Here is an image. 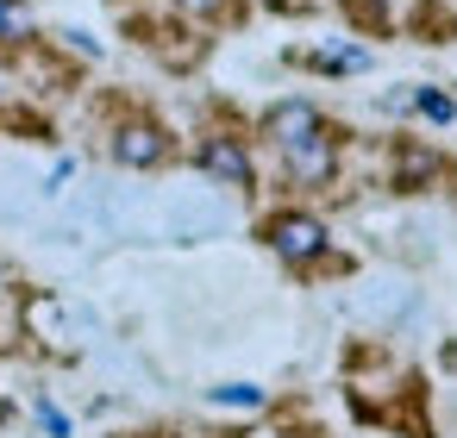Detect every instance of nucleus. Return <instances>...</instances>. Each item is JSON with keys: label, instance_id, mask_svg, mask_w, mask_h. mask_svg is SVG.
Segmentation results:
<instances>
[{"label": "nucleus", "instance_id": "obj_9", "mask_svg": "<svg viewBox=\"0 0 457 438\" xmlns=\"http://www.w3.org/2000/svg\"><path fill=\"white\" fill-rule=\"evenodd\" d=\"M413 107H420L426 120H438V126H445V120H457V107H451L445 95H413Z\"/></svg>", "mask_w": 457, "mask_h": 438}, {"label": "nucleus", "instance_id": "obj_8", "mask_svg": "<svg viewBox=\"0 0 457 438\" xmlns=\"http://www.w3.org/2000/svg\"><path fill=\"white\" fill-rule=\"evenodd\" d=\"M213 401H220V407H263V388H251V382H226V388H213Z\"/></svg>", "mask_w": 457, "mask_h": 438}, {"label": "nucleus", "instance_id": "obj_7", "mask_svg": "<svg viewBox=\"0 0 457 438\" xmlns=\"http://www.w3.org/2000/svg\"><path fill=\"white\" fill-rule=\"evenodd\" d=\"M370 63V51H313V70H332V76H345V70H363Z\"/></svg>", "mask_w": 457, "mask_h": 438}, {"label": "nucleus", "instance_id": "obj_1", "mask_svg": "<svg viewBox=\"0 0 457 438\" xmlns=\"http://www.w3.org/2000/svg\"><path fill=\"white\" fill-rule=\"evenodd\" d=\"M263 238H270V251H276L282 263H313V257L326 251V226H320L313 213H276V219L263 226Z\"/></svg>", "mask_w": 457, "mask_h": 438}, {"label": "nucleus", "instance_id": "obj_3", "mask_svg": "<svg viewBox=\"0 0 457 438\" xmlns=\"http://www.w3.org/2000/svg\"><path fill=\"white\" fill-rule=\"evenodd\" d=\"M113 157H120L126 169H157V163L170 157V145H163V132H157L151 120H132V126H120Z\"/></svg>", "mask_w": 457, "mask_h": 438}, {"label": "nucleus", "instance_id": "obj_10", "mask_svg": "<svg viewBox=\"0 0 457 438\" xmlns=\"http://www.w3.org/2000/svg\"><path fill=\"white\" fill-rule=\"evenodd\" d=\"M420 176H432V157H426V151H407V157H401V188H413Z\"/></svg>", "mask_w": 457, "mask_h": 438}, {"label": "nucleus", "instance_id": "obj_6", "mask_svg": "<svg viewBox=\"0 0 457 438\" xmlns=\"http://www.w3.org/2000/svg\"><path fill=\"white\" fill-rule=\"evenodd\" d=\"M0 38H7V45L32 38V13L20 7V0H0Z\"/></svg>", "mask_w": 457, "mask_h": 438}, {"label": "nucleus", "instance_id": "obj_2", "mask_svg": "<svg viewBox=\"0 0 457 438\" xmlns=\"http://www.w3.org/2000/svg\"><path fill=\"white\" fill-rule=\"evenodd\" d=\"M263 132H270V145H276V151H288V145H301V138L326 132V120H320V107H307V101H276V107L263 113Z\"/></svg>", "mask_w": 457, "mask_h": 438}, {"label": "nucleus", "instance_id": "obj_12", "mask_svg": "<svg viewBox=\"0 0 457 438\" xmlns=\"http://www.w3.org/2000/svg\"><path fill=\"white\" fill-rule=\"evenodd\" d=\"M182 13H195V20H213V13H226V0H176Z\"/></svg>", "mask_w": 457, "mask_h": 438}, {"label": "nucleus", "instance_id": "obj_4", "mask_svg": "<svg viewBox=\"0 0 457 438\" xmlns=\"http://www.w3.org/2000/svg\"><path fill=\"white\" fill-rule=\"evenodd\" d=\"M201 169L213 176V182H226V188H251V157H245V145L238 138H201Z\"/></svg>", "mask_w": 457, "mask_h": 438}, {"label": "nucleus", "instance_id": "obj_11", "mask_svg": "<svg viewBox=\"0 0 457 438\" xmlns=\"http://www.w3.org/2000/svg\"><path fill=\"white\" fill-rule=\"evenodd\" d=\"M38 426H45L51 438H70V419H63V413H57L51 401H38Z\"/></svg>", "mask_w": 457, "mask_h": 438}, {"label": "nucleus", "instance_id": "obj_5", "mask_svg": "<svg viewBox=\"0 0 457 438\" xmlns=\"http://www.w3.org/2000/svg\"><path fill=\"white\" fill-rule=\"evenodd\" d=\"M282 163H288V176H295V182H326L338 157H332V138H326V132H313V138L288 145V151H282Z\"/></svg>", "mask_w": 457, "mask_h": 438}]
</instances>
